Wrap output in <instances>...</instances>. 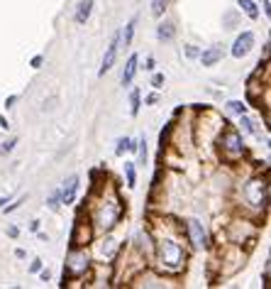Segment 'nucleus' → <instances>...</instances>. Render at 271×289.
Returning <instances> with one entry per match:
<instances>
[{
  "mask_svg": "<svg viewBox=\"0 0 271 289\" xmlns=\"http://www.w3.org/2000/svg\"><path fill=\"white\" fill-rule=\"evenodd\" d=\"M183 262H186V252L176 240H171V238L159 240V265H162V270L174 274L183 267Z\"/></svg>",
  "mask_w": 271,
  "mask_h": 289,
  "instance_id": "f257e3e1",
  "label": "nucleus"
},
{
  "mask_svg": "<svg viewBox=\"0 0 271 289\" xmlns=\"http://www.w3.org/2000/svg\"><path fill=\"white\" fill-rule=\"evenodd\" d=\"M120 216H122V206L117 204V199H110V201H103L98 206L93 221H95V226L100 231H110V228H115V223L120 221Z\"/></svg>",
  "mask_w": 271,
  "mask_h": 289,
  "instance_id": "f03ea898",
  "label": "nucleus"
},
{
  "mask_svg": "<svg viewBox=\"0 0 271 289\" xmlns=\"http://www.w3.org/2000/svg\"><path fill=\"white\" fill-rule=\"evenodd\" d=\"M86 270H88V255H86V250L71 248V250H69V257H66L64 274H69V277H81Z\"/></svg>",
  "mask_w": 271,
  "mask_h": 289,
  "instance_id": "7ed1b4c3",
  "label": "nucleus"
},
{
  "mask_svg": "<svg viewBox=\"0 0 271 289\" xmlns=\"http://www.w3.org/2000/svg\"><path fill=\"white\" fill-rule=\"evenodd\" d=\"M220 147H222V152L227 154V159H237L242 154V137H239V133H237L235 128H227L222 133Z\"/></svg>",
  "mask_w": 271,
  "mask_h": 289,
  "instance_id": "20e7f679",
  "label": "nucleus"
},
{
  "mask_svg": "<svg viewBox=\"0 0 271 289\" xmlns=\"http://www.w3.org/2000/svg\"><path fill=\"white\" fill-rule=\"evenodd\" d=\"M252 47H254V32L244 30V32H242V35L235 39V47H232V57H237V59L247 57V54L252 52Z\"/></svg>",
  "mask_w": 271,
  "mask_h": 289,
  "instance_id": "39448f33",
  "label": "nucleus"
},
{
  "mask_svg": "<svg viewBox=\"0 0 271 289\" xmlns=\"http://www.w3.org/2000/svg\"><path fill=\"white\" fill-rule=\"evenodd\" d=\"M117 49H120V32H115V37L112 42L108 44V49H105V57H103V66H100V76L112 69V64H115V59H117Z\"/></svg>",
  "mask_w": 271,
  "mask_h": 289,
  "instance_id": "423d86ee",
  "label": "nucleus"
},
{
  "mask_svg": "<svg viewBox=\"0 0 271 289\" xmlns=\"http://www.w3.org/2000/svg\"><path fill=\"white\" fill-rule=\"evenodd\" d=\"M247 196H249V201H252L254 206H264L266 204V184L264 181H252V184H247Z\"/></svg>",
  "mask_w": 271,
  "mask_h": 289,
  "instance_id": "0eeeda50",
  "label": "nucleus"
},
{
  "mask_svg": "<svg viewBox=\"0 0 271 289\" xmlns=\"http://www.w3.org/2000/svg\"><path fill=\"white\" fill-rule=\"evenodd\" d=\"M90 240V228L86 223H76V228H73V235H71V248H81V245H86Z\"/></svg>",
  "mask_w": 271,
  "mask_h": 289,
  "instance_id": "6e6552de",
  "label": "nucleus"
},
{
  "mask_svg": "<svg viewBox=\"0 0 271 289\" xmlns=\"http://www.w3.org/2000/svg\"><path fill=\"white\" fill-rule=\"evenodd\" d=\"M188 235H191V243L196 248L205 245V231H203V226H200L198 221H188Z\"/></svg>",
  "mask_w": 271,
  "mask_h": 289,
  "instance_id": "1a4fd4ad",
  "label": "nucleus"
},
{
  "mask_svg": "<svg viewBox=\"0 0 271 289\" xmlns=\"http://www.w3.org/2000/svg\"><path fill=\"white\" fill-rule=\"evenodd\" d=\"M90 13H93V0H81L78 3V8H76V25H86V20L90 18Z\"/></svg>",
  "mask_w": 271,
  "mask_h": 289,
  "instance_id": "9d476101",
  "label": "nucleus"
},
{
  "mask_svg": "<svg viewBox=\"0 0 271 289\" xmlns=\"http://www.w3.org/2000/svg\"><path fill=\"white\" fill-rule=\"evenodd\" d=\"M198 57H200V64H203V66H213V64H217V61L222 59V49H220V47H208Z\"/></svg>",
  "mask_w": 271,
  "mask_h": 289,
  "instance_id": "9b49d317",
  "label": "nucleus"
},
{
  "mask_svg": "<svg viewBox=\"0 0 271 289\" xmlns=\"http://www.w3.org/2000/svg\"><path fill=\"white\" fill-rule=\"evenodd\" d=\"M76 189H78V176H71L69 181H66V186L61 189V204H73V199H76Z\"/></svg>",
  "mask_w": 271,
  "mask_h": 289,
  "instance_id": "f8f14e48",
  "label": "nucleus"
},
{
  "mask_svg": "<svg viewBox=\"0 0 271 289\" xmlns=\"http://www.w3.org/2000/svg\"><path fill=\"white\" fill-rule=\"evenodd\" d=\"M137 61H140L137 54H132V57L127 59L125 74H122V86H129V83H132V78H134V74H137Z\"/></svg>",
  "mask_w": 271,
  "mask_h": 289,
  "instance_id": "ddd939ff",
  "label": "nucleus"
},
{
  "mask_svg": "<svg viewBox=\"0 0 271 289\" xmlns=\"http://www.w3.org/2000/svg\"><path fill=\"white\" fill-rule=\"evenodd\" d=\"M157 35H159V39H164V42H169V39H174V25L166 20V22H162L159 25V30H157Z\"/></svg>",
  "mask_w": 271,
  "mask_h": 289,
  "instance_id": "4468645a",
  "label": "nucleus"
},
{
  "mask_svg": "<svg viewBox=\"0 0 271 289\" xmlns=\"http://www.w3.org/2000/svg\"><path fill=\"white\" fill-rule=\"evenodd\" d=\"M239 8L247 13V18H249V20H256V18H259V10H256L254 0H239Z\"/></svg>",
  "mask_w": 271,
  "mask_h": 289,
  "instance_id": "2eb2a0df",
  "label": "nucleus"
},
{
  "mask_svg": "<svg viewBox=\"0 0 271 289\" xmlns=\"http://www.w3.org/2000/svg\"><path fill=\"white\" fill-rule=\"evenodd\" d=\"M134 25H137V18H132L129 22H127L125 27V35H120V42H125V47H129L132 44V35H134Z\"/></svg>",
  "mask_w": 271,
  "mask_h": 289,
  "instance_id": "dca6fc26",
  "label": "nucleus"
},
{
  "mask_svg": "<svg viewBox=\"0 0 271 289\" xmlns=\"http://www.w3.org/2000/svg\"><path fill=\"white\" fill-rule=\"evenodd\" d=\"M166 5H169V0H152V15H154V18H162Z\"/></svg>",
  "mask_w": 271,
  "mask_h": 289,
  "instance_id": "f3484780",
  "label": "nucleus"
},
{
  "mask_svg": "<svg viewBox=\"0 0 271 289\" xmlns=\"http://www.w3.org/2000/svg\"><path fill=\"white\" fill-rule=\"evenodd\" d=\"M125 174H127V186H129V189H134V186H137V176H134V167H132V162H125Z\"/></svg>",
  "mask_w": 271,
  "mask_h": 289,
  "instance_id": "a211bd4d",
  "label": "nucleus"
},
{
  "mask_svg": "<svg viewBox=\"0 0 271 289\" xmlns=\"http://www.w3.org/2000/svg\"><path fill=\"white\" fill-rule=\"evenodd\" d=\"M129 106H132V108H129V113H132V116H137V113H140V88H134V91H132V96H129Z\"/></svg>",
  "mask_w": 271,
  "mask_h": 289,
  "instance_id": "6ab92c4d",
  "label": "nucleus"
},
{
  "mask_svg": "<svg viewBox=\"0 0 271 289\" xmlns=\"http://www.w3.org/2000/svg\"><path fill=\"white\" fill-rule=\"evenodd\" d=\"M227 108H230L232 113H237V116H244V113H247V106H244L242 101H230Z\"/></svg>",
  "mask_w": 271,
  "mask_h": 289,
  "instance_id": "aec40b11",
  "label": "nucleus"
},
{
  "mask_svg": "<svg viewBox=\"0 0 271 289\" xmlns=\"http://www.w3.org/2000/svg\"><path fill=\"white\" fill-rule=\"evenodd\" d=\"M47 204H49V209H52V211H59V206H61V191H54V194H52Z\"/></svg>",
  "mask_w": 271,
  "mask_h": 289,
  "instance_id": "412c9836",
  "label": "nucleus"
},
{
  "mask_svg": "<svg viewBox=\"0 0 271 289\" xmlns=\"http://www.w3.org/2000/svg\"><path fill=\"white\" fill-rule=\"evenodd\" d=\"M125 150H129V137H122V140L117 142V150H115V152H117V154H122Z\"/></svg>",
  "mask_w": 271,
  "mask_h": 289,
  "instance_id": "4be33fe9",
  "label": "nucleus"
},
{
  "mask_svg": "<svg viewBox=\"0 0 271 289\" xmlns=\"http://www.w3.org/2000/svg\"><path fill=\"white\" fill-rule=\"evenodd\" d=\"M15 145H18V140H15V137H10V140L3 145V152H13V150H15Z\"/></svg>",
  "mask_w": 271,
  "mask_h": 289,
  "instance_id": "5701e85b",
  "label": "nucleus"
},
{
  "mask_svg": "<svg viewBox=\"0 0 271 289\" xmlns=\"http://www.w3.org/2000/svg\"><path fill=\"white\" fill-rule=\"evenodd\" d=\"M162 83H164V74H154V78H152V86H154V88H162Z\"/></svg>",
  "mask_w": 271,
  "mask_h": 289,
  "instance_id": "b1692460",
  "label": "nucleus"
},
{
  "mask_svg": "<svg viewBox=\"0 0 271 289\" xmlns=\"http://www.w3.org/2000/svg\"><path fill=\"white\" fill-rule=\"evenodd\" d=\"M242 125H244V130H247V133H254V125H252V120H249V118L242 116Z\"/></svg>",
  "mask_w": 271,
  "mask_h": 289,
  "instance_id": "393cba45",
  "label": "nucleus"
},
{
  "mask_svg": "<svg viewBox=\"0 0 271 289\" xmlns=\"http://www.w3.org/2000/svg\"><path fill=\"white\" fill-rule=\"evenodd\" d=\"M140 159H142V164H145V159H147V142L145 140L140 142Z\"/></svg>",
  "mask_w": 271,
  "mask_h": 289,
  "instance_id": "a878e982",
  "label": "nucleus"
},
{
  "mask_svg": "<svg viewBox=\"0 0 271 289\" xmlns=\"http://www.w3.org/2000/svg\"><path fill=\"white\" fill-rule=\"evenodd\" d=\"M186 57L196 59V57H198V49H196V47H186Z\"/></svg>",
  "mask_w": 271,
  "mask_h": 289,
  "instance_id": "bb28decb",
  "label": "nucleus"
},
{
  "mask_svg": "<svg viewBox=\"0 0 271 289\" xmlns=\"http://www.w3.org/2000/svg\"><path fill=\"white\" fill-rule=\"evenodd\" d=\"M42 61H44V57H35L32 61H30V66H32V69H39V66H42Z\"/></svg>",
  "mask_w": 271,
  "mask_h": 289,
  "instance_id": "cd10ccee",
  "label": "nucleus"
},
{
  "mask_svg": "<svg viewBox=\"0 0 271 289\" xmlns=\"http://www.w3.org/2000/svg\"><path fill=\"white\" fill-rule=\"evenodd\" d=\"M30 270H32V272H39V270H42V260H35V262H32V267H30Z\"/></svg>",
  "mask_w": 271,
  "mask_h": 289,
  "instance_id": "c85d7f7f",
  "label": "nucleus"
},
{
  "mask_svg": "<svg viewBox=\"0 0 271 289\" xmlns=\"http://www.w3.org/2000/svg\"><path fill=\"white\" fill-rule=\"evenodd\" d=\"M157 101H159V96H157V93H152V96H147V103H149V106H152V103H157Z\"/></svg>",
  "mask_w": 271,
  "mask_h": 289,
  "instance_id": "c756f323",
  "label": "nucleus"
},
{
  "mask_svg": "<svg viewBox=\"0 0 271 289\" xmlns=\"http://www.w3.org/2000/svg\"><path fill=\"white\" fill-rule=\"evenodd\" d=\"M25 255H27V252L22 250V248H20V250H15V257H18V260H25Z\"/></svg>",
  "mask_w": 271,
  "mask_h": 289,
  "instance_id": "7c9ffc66",
  "label": "nucleus"
},
{
  "mask_svg": "<svg viewBox=\"0 0 271 289\" xmlns=\"http://www.w3.org/2000/svg\"><path fill=\"white\" fill-rule=\"evenodd\" d=\"M39 274H42V279H44V282H49V277H52V274H49V270H42Z\"/></svg>",
  "mask_w": 271,
  "mask_h": 289,
  "instance_id": "2f4dec72",
  "label": "nucleus"
},
{
  "mask_svg": "<svg viewBox=\"0 0 271 289\" xmlns=\"http://www.w3.org/2000/svg\"><path fill=\"white\" fill-rule=\"evenodd\" d=\"M8 233H10V235H13V238H18V228H15V226H10V228H8Z\"/></svg>",
  "mask_w": 271,
  "mask_h": 289,
  "instance_id": "473e14b6",
  "label": "nucleus"
},
{
  "mask_svg": "<svg viewBox=\"0 0 271 289\" xmlns=\"http://www.w3.org/2000/svg\"><path fill=\"white\" fill-rule=\"evenodd\" d=\"M15 101H18V96H10V98H8V101H5V106H8V108H10V106H13V103H15Z\"/></svg>",
  "mask_w": 271,
  "mask_h": 289,
  "instance_id": "72a5a7b5",
  "label": "nucleus"
}]
</instances>
